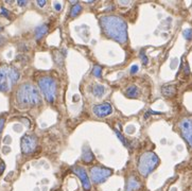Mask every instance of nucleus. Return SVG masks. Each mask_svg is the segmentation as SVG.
<instances>
[{
    "label": "nucleus",
    "instance_id": "obj_1",
    "mask_svg": "<svg viewBox=\"0 0 192 191\" xmlns=\"http://www.w3.org/2000/svg\"><path fill=\"white\" fill-rule=\"evenodd\" d=\"M100 26L107 37L120 44L127 42V26L121 17L115 15L102 16L100 18Z\"/></svg>",
    "mask_w": 192,
    "mask_h": 191
},
{
    "label": "nucleus",
    "instance_id": "obj_2",
    "mask_svg": "<svg viewBox=\"0 0 192 191\" xmlns=\"http://www.w3.org/2000/svg\"><path fill=\"white\" fill-rule=\"evenodd\" d=\"M16 100L22 106H35L42 103L38 90L31 84H24L16 93Z\"/></svg>",
    "mask_w": 192,
    "mask_h": 191
},
{
    "label": "nucleus",
    "instance_id": "obj_3",
    "mask_svg": "<svg viewBox=\"0 0 192 191\" xmlns=\"http://www.w3.org/2000/svg\"><path fill=\"white\" fill-rule=\"evenodd\" d=\"M159 164V158L153 152H145L139 157L138 160V171L142 176H147L152 173Z\"/></svg>",
    "mask_w": 192,
    "mask_h": 191
},
{
    "label": "nucleus",
    "instance_id": "obj_4",
    "mask_svg": "<svg viewBox=\"0 0 192 191\" xmlns=\"http://www.w3.org/2000/svg\"><path fill=\"white\" fill-rule=\"evenodd\" d=\"M19 79L18 70L14 67H0V91H8Z\"/></svg>",
    "mask_w": 192,
    "mask_h": 191
},
{
    "label": "nucleus",
    "instance_id": "obj_5",
    "mask_svg": "<svg viewBox=\"0 0 192 191\" xmlns=\"http://www.w3.org/2000/svg\"><path fill=\"white\" fill-rule=\"evenodd\" d=\"M38 86L49 103H53L58 95V84L51 77H42L38 80Z\"/></svg>",
    "mask_w": 192,
    "mask_h": 191
},
{
    "label": "nucleus",
    "instance_id": "obj_6",
    "mask_svg": "<svg viewBox=\"0 0 192 191\" xmlns=\"http://www.w3.org/2000/svg\"><path fill=\"white\" fill-rule=\"evenodd\" d=\"M111 174L113 171L111 169L101 166H95L90 169V178L95 184L104 183Z\"/></svg>",
    "mask_w": 192,
    "mask_h": 191
},
{
    "label": "nucleus",
    "instance_id": "obj_7",
    "mask_svg": "<svg viewBox=\"0 0 192 191\" xmlns=\"http://www.w3.org/2000/svg\"><path fill=\"white\" fill-rule=\"evenodd\" d=\"M21 151L24 154H32L37 146V139L34 135L26 134L20 140Z\"/></svg>",
    "mask_w": 192,
    "mask_h": 191
},
{
    "label": "nucleus",
    "instance_id": "obj_8",
    "mask_svg": "<svg viewBox=\"0 0 192 191\" xmlns=\"http://www.w3.org/2000/svg\"><path fill=\"white\" fill-rule=\"evenodd\" d=\"M179 129L184 139L192 148V119L185 118L179 122Z\"/></svg>",
    "mask_w": 192,
    "mask_h": 191
},
{
    "label": "nucleus",
    "instance_id": "obj_9",
    "mask_svg": "<svg viewBox=\"0 0 192 191\" xmlns=\"http://www.w3.org/2000/svg\"><path fill=\"white\" fill-rule=\"evenodd\" d=\"M92 111H93V114L96 115L97 117H106L108 115H111L113 113V107L109 103L107 102H104V103H101V104H97L92 107Z\"/></svg>",
    "mask_w": 192,
    "mask_h": 191
},
{
    "label": "nucleus",
    "instance_id": "obj_10",
    "mask_svg": "<svg viewBox=\"0 0 192 191\" xmlns=\"http://www.w3.org/2000/svg\"><path fill=\"white\" fill-rule=\"evenodd\" d=\"M72 170H73V172L80 177L84 190L85 191H89L90 188H91V184H90V180L88 178V175H87L85 169H83L82 167H74Z\"/></svg>",
    "mask_w": 192,
    "mask_h": 191
},
{
    "label": "nucleus",
    "instance_id": "obj_11",
    "mask_svg": "<svg viewBox=\"0 0 192 191\" xmlns=\"http://www.w3.org/2000/svg\"><path fill=\"white\" fill-rule=\"evenodd\" d=\"M93 159H95V156H93L92 152L90 151V149L88 146H85L82 150V160L86 164H90Z\"/></svg>",
    "mask_w": 192,
    "mask_h": 191
},
{
    "label": "nucleus",
    "instance_id": "obj_12",
    "mask_svg": "<svg viewBox=\"0 0 192 191\" xmlns=\"http://www.w3.org/2000/svg\"><path fill=\"white\" fill-rule=\"evenodd\" d=\"M141 187V184L138 180H137L135 176H131L127 182V191H135L137 189H139Z\"/></svg>",
    "mask_w": 192,
    "mask_h": 191
},
{
    "label": "nucleus",
    "instance_id": "obj_13",
    "mask_svg": "<svg viewBox=\"0 0 192 191\" xmlns=\"http://www.w3.org/2000/svg\"><path fill=\"white\" fill-rule=\"evenodd\" d=\"M161 93L165 97H173L176 95V87L175 85H165L161 87Z\"/></svg>",
    "mask_w": 192,
    "mask_h": 191
},
{
    "label": "nucleus",
    "instance_id": "obj_14",
    "mask_svg": "<svg viewBox=\"0 0 192 191\" xmlns=\"http://www.w3.org/2000/svg\"><path fill=\"white\" fill-rule=\"evenodd\" d=\"M48 30H49V26L46 24L37 27L36 29H35V38H36L37 40H40L44 35L47 34Z\"/></svg>",
    "mask_w": 192,
    "mask_h": 191
},
{
    "label": "nucleus",
    "instance_id": "obj_15",
    "mask_svg": "<svg viewBox=\"0 0 192 191\" xmlns=\"http://www.w3.org/2000/svg\"><path fill=\"white\" fill-rule=\"evenodd\" d=\"M124 93H125V95H127V98L134 99V98H137V97H138V95H139V90H138L136 85H131V86H129V87L125 89Z\"/></svg>",
    "mask_w": 192,
    "mask_h": 191
},
{
    "label": "nucleus",
    "instance_id": "obj_16",
    "mask_svg": "<svg viewBox=\"0 0 192 191\" xmlns=\"http://www.w3.org/2000/svg\"><path fill=\"white\" fill-rule=\"evenodd\" d=\"M91 93L92 95L98 97V98H101L105 93V88L101 84H93L91 86Z\"/></svg>",
    "mask_w": 192,
    "mask_h": 191
},
{
    "label": "nucleus",
    "instance_id": "obj_17",
    "mask_svg": "<svg viewBox=\"0 0 192 191\" xmlns=\"http://www.w3.org/2000/svg\"><path fill=\"white\" fill-rule=\"evenodd\" d=\"M81 11H82V6L79 4V3L74 4L73 6L71 8V12H70L71 17H76V16H78V14L81 13Z\"/></svg>",
    "mask_w": 192,
    "mask_h": 191
},
{
    "label": "nucleus",
    "instance_id": "obj_18",
    "mask_svg": "<svg viewBox=\"0 0 192 191\" xmlns=\"http://www.w3.org/2000/svg\"><path fill=\"white\" fill-rule=\"evenodd\" d=\"M101 73H102V68L99 65H96L93 66V69H92V74L97 78H101Z\"/></svg>",
    "mask_w": 192,
    "mask_h": 191
},
{
    "label": "nucleus",
    "instance_id": "obj_19",
    "mask_svg": "<svg viewBox=\"0 0 192 191\" xmlns=\"http://www.w3.org/2000/svg\"><path fill=\"white\" fill-rule=\"evenodd\" d=\"M115 133H116L117 137H118L119 139H120V141H121V142L123 143L124 146H129V143H127V141L125 140V138H124L123 136H122V134H121V133L119 132V131H117V130H115Z\"/></svg>",
    "mask_w": 192,
    "mask_h": 191
},
{
    "label": "nucleus",
    "instance_id": "obj_20",
    "mask_svg": "<svg viewBox=\"0 0 192 191\" xmlns=\"http://www.w3.org/2000/svg\"><path fill=\"white\" fill-rule=\"evenodd\" d=\"M183 35L186 39L190 40L192 38V29H186L184 32H183Z\"/></svg>",
    "mask_w": 192,
    "mask_h": 191
},
{
    "label": "nucleus",
    "instance_id": "obj_21",
    "mask_svg": "<svg viewBox=\"0 0 192 191\" xmlns=\"http://www.w3.org/2000/svg\"><path fill=\"white\" fill-rule=\"evenodd\" d=\"M140 57H141L142 63H143V65H147V62H149V60H147V57L145 55V52H143V51H141V53H140Z\"/></svg>",
    "mask_w": 192,
    "mask_h": 191
},
{
    "label": "nucleus",
    "instance_id": "obj_22",
    "mask_svg": "<svg viewBox=\"0 0 192 191\" xmlns=\"http://www.w3.org/2000/svg\"><path fill=\"white\" fill-rule=\"evenodd\" d=\"M0 13H1V15H3V16H5V17H8V18H10V13L6 11V9L1 8V9H0Z\"/></svg>",
    "mask_w": 192,
    "mask_h": 191
},
{
    "label": "nucleus",
    "instance_id": "obj_23",
    "mask_svg": "<svg viewBox=\"0 0 192 191\" xmlns=\"http://www.w3.org/2000/svg\"><path fill=\"white\" fill-rule=\"evenodd\" d=\"M137 71H138V66L137 65H133L131 67V73H136Z\"/></svg>",
    "mask_w": 192,
    "mask_h": 191
},
{
    "label": "nucleus",
    "instance_id": "obj_24",
    "mask_svg": "<svg viewBox=\"0 0 192 191\" xmlns=\"http://www.w3.org/2000/svg\"><path fill=\"white\" fill-rule=\"evenodd\" d=\"M53 5H54V9H55L56 11H60L62 9V5H61V3H58V2H54L53 3Z\"/></svg>",
    "mask_w": 192,
    "mask_h": 191
},
{
    "label": "nucleus",
    "instance_id": "obj_25",
    "mask_svg": "<svg viewBox=\"0 0 192 191\" xmlns=\"http://www.w3.org/2000/svg\"><path fill=\"white\" fill-rule=\"evenodd\" d=\"M37 4L40 5V6H44V5L46 4V1L45 0H38V1H37Z\"/></svg>",
    "mask_w": 192,
    "mask_h": 191
},
{
    "label": "nucleus",
    "instance_id": "obj_26",
    "mask_svg": "<svg viewBox=\"0 0 192 191\" xmlns=\"http://www.w3.org/2000/svg\"><path fill=\"white\" fill-rule=\"evenodd\" d=\"M3 124H4V119L1 118V119H0V133H1V131H2Z\"/></svg>",
    "mask_w": 192,
    "mask_h": 191
},
{
    "label": "nucleus",
    "instance_id": "obj_27",
    "mask_svg": "<svg viewBox=\"0 0 192 191\" xmlns=\"http://www.w3.org/2000/svg\"><path fill=\"white\" fill-rule=\"evenodd\" d=\"M18 4L20 5V6H24V5L27 4V1H24V0H19V1H18Z\"/></svg>",
    "mask_w": 192,
    "mask_h": 191
},
{
    "label": "nucleus",
    "instance_id": "obj_28",
    "mask_svg": "<svg viewBox=\"0 0 192 191\" xmlns=\"http://www.w3.org/2000/svg\"><path fill=\"white\" fill-rule=\"evenodd\" d=\"M3 170H4V164H1V169H0V173H2L3 172Z\"/></svg>",
    "mask_w": 192,
    "mask_h": 191
},
{
    "label": "nucleus",
    "instance_id": "obj_29",
    "mask_svg": "<svg viewBox=\"0 0 192 191\" xmlns=\"http://www.w3.org/2000/svg\"><path fill=\"white\" fill-rule=\"evenodd\" d=\"M3 42H4V38H3V37H1V36H0V46L2 45V44H3Z\"/></svg>",
    "mask_w": 192,
    "mask_h": 191
},
{
    "label": "nucleus",
    "instance_id": "obj_30",
    "mask_svg": "<svg viewBox=\"0 0 192 191\" xmlns=\"http://www.w3.org/2000/svg\"><path fill=\"white\" fill-rule=\"evenodd\" d=\"M1 30H2V28H0V31H1Z\"/></svg>",
    "mask_w": 192,
    "mask_h": 191
}]
</instances>
